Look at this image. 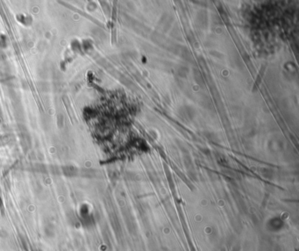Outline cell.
I'll use <instances>...</instances> for the list:
<instances>
[{
  "instance_id": "6da1fadb",
  "label": "cell",
  "mask_w": 299,
  "mask_h": 251,
  "mask_svg": "<svg viewBox=\"0 0 299 251\" xmlns=\"http://www.w3.org/2000/svg\"><path fill=\"white\" fill-rule=\"evenodd\" d=\"M264 70H265V67H261V70H260V72H259V74H258V77H257V78H256V80H255V83H254V86H253V91H255L256 90V87H257L258 88V86H259V83H261V77H262V74L264 73Z\"/></svg>"
}]
</instances>
